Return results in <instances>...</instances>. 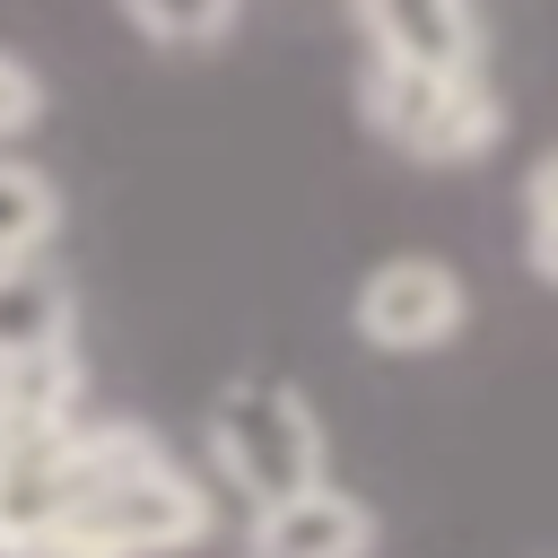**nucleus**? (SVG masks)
Returning <instances> with one entry per match:
<instances>
[{"label":"nucleus","instance_id":"1","mask_svg":"<svg viewBox=\"0 0 558 558\" xmlns=\"http://www.w3.org/2000/svg\"><path fill=\"white\" fill-rule=\"evenodd\" d=\"M366 122L418 157V166H462V157H488L497 131H506V105L488 96L480 70H392V61H366V87H357Z\"/></svg>","mask_w":558,"mask_h":558},{"label":"nucleus","instance_id":"2","mask_svg":"<svg viewBox=\"0 0 558 558\" xmlns=\"http://www.w3.org/2000/svg\"><path fill=\"white\" fill-rule=\"evenodd\" d=\"M209 445H218V471L253 506H279V497H296V488L323 480V427H314L305 392L296 384H270V375H244V384L218 392Z\"/></svg>","mask_w":558,"mask_h":558},{"label":"nucleus","instance_id":"3","mask_svg":"<svg viewBox=\"0 0 558 558\" xmlns=\"http://www.w3.org/2000/svg\"><path fill=\"white\" fill-rule=\"evenodd\" d=\"M357 331L375 349H392V357H418V349H436V340L462 331V279L436 253H392L357 288Z\"/></svg>","mask_w":558,"mask_h":558},{"label":"nucleus","instance_id":"4","mask_svg":"<svg viewBox=\"0 0 558 558\" xmlns=\"http://www.w3.org/2000/svg\"><path fill=\"white\" fill-rule=\"evenodd\" d=\"M366 549H375V514L331 480L279 506H253V532H244V558H366Z\"/></svg>","mask_w":558,"mask_h":558},{"label":"nucleus","instance_id":"5","mask_svg":"<svg viewBox=\"0 0 558 558\" xmlns=\"http://www.w3.org/2000/svg\"><path fill=\"white\" fill-rule=\"evenodd\" d=\"M357 35L392 70H471L480 61V17L471 0H349Z\"/></svg>","mask_w":558,"mask_h":558},{"label":"nucleus","instance_id":"6","mask_svg":"<svg viewBox=\"0 0 558 558\" xmlns=\"http://www.w3.org/2000/svg\"><path fill=\"white\" fill-rule=\"evenodd\" d=\"M78 392H87V366H78L70 340L9 349L0 357V427L9 436H61L78 418Z\"/></svg>","mask_w":558,"mask_h":558},{"label":"nucleus","instance_id":"7","mask_svg":"<svg viewBox=\"0 0 558 558\" xmlns=\"http://www.w3.org/2000/svg\"><path fill=\"white\" fill-rule=\"evenodd\" d=\"M44 340H70V288L44 262H9L0 270V357L44 349Z\"/></svg>","mask_w":558,"mask_h":558},{"label":"nucleus","instance_id":"8","mask_svg":"<svg viewBox=\"0 0 558 558\" xmlns=\"http://www.w3.org/2000/svg\"><path fill=\"white\" fill-rule=\"evenodd\" d=\"M52 227H61L52 174L26 166V157H0V270H9V262H35V253L52 244Z\"/></svg>","mask_w":558,"mask_h":558},{"label":"nucleus","instance_id":"9","mask_svg":"<svg viewBox=\"0 0 558 558\" xmlns=\"http://www.w3.org/2000/svg\"><path fill=\"white\" fill-rule=\"evenodd\" d=\"M235 9H244V0H122V17H131L148 44H174V52L218 44V35L235 26Z\"/></svg>","mask_w":558,"mask_h":558},{"label":"nucleus","instance_id":"10","mask_svg":"<svg viewBox=\"0 0 558 558\" xmlns=\"http://www.w3.org/2000/svg\"><path fill=\"white\" fill-rule=\"evenodd\" d=\"M44 122V78L17 61V52H0V140H17V131H35Z\"/></svg>","mask_w":558,"mask_h":558},{"label":"nucleus","instance_id":"11","mask_svg":"<svg viewBox=\"0 0 558 558\" xmlns=\"http://www.w3.org/2000/svg\"><path fill=\"white\" fill-rule=\"evenodd\" d=\"M523 209H532V227H558V148L523 174Z\"/></svg>","mask_w":558,"mask_h":558},{"label":"nucleus","instance_id":"12","mask_svg":"<svg viewBox=\"0 0 558 558\" xmlns=\"http://www.w3.org/2000/svg\"><path fill=\"white\" fill-rule=\"evenodd\" d=\"M532 270L558 279V227H532Z\"/></svg>","mask_w":558,"mask_h":558},{"label":"nucleus","instance_id":"13","mask_svg":"<svg viewBox=\"0 0 558 558\" xmlns=\"http://www.w3.org/2000/svg\"><path fill=\"white\" fill-rule=\"evenodd\" d=\"M0 453H9V427H0Z\"/></svg>","mask_w":558,"mask_h":558}]
</instances>
